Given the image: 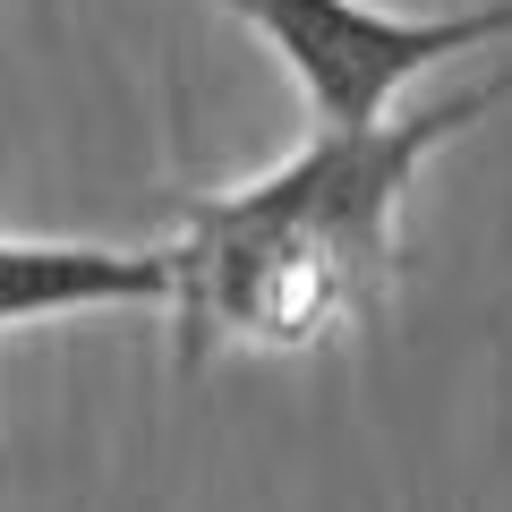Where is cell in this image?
Masks as SVG:
<instances>
[{
  "label": "cell",
  "instance_id": "3957f363",
  "mask_svg": "<svg viewBox=\"0 0 512 512\" xmlns=\"http://www.w3.org/2000/svg\"><path fill=\"white\" fill-rule=\"evenodd\" d=\"M163 299H171V248L0 231V333L69 325V316H111V308H163Z\"/></svg>",
  "mask_w": 512,
  "mask_h": 512
},
{
  "label": "cell",
  "instance_id": "6da1fadb",
  "mask_svg": "<svg viewBox=\"0 0 512 512\" xmlns=\"http://www.w3.org/2000/svg\"><path fill=\"white\" fill-rule=\"evenodd\" d=\"M512 103V69L419 94L367 128H308L282 163L171 197V350L197 376L222 350L299 359L376 325L410 265V197L453 137Z\"/></svg>",
  "mask_w": 512,
  "mask_h": 512
},
{
  "label": "cell",
  "instance_id": "7a4b0ae2",
  "mask_svg": "<svg viewBox=\"0 0 512 512\" xmlns=\"http://www.w3.org/2000/svg\"><path fill=\"white\" fill-rule=\"evenodd\" d=\"M239 18L282 77L308 103V128H367L402 111L410 86L436 69L512 43V0H470V9H393V0H214Z\"/></svg>",
  "mask_w": 512,
  "mask_h": 512
}]
</instances>
